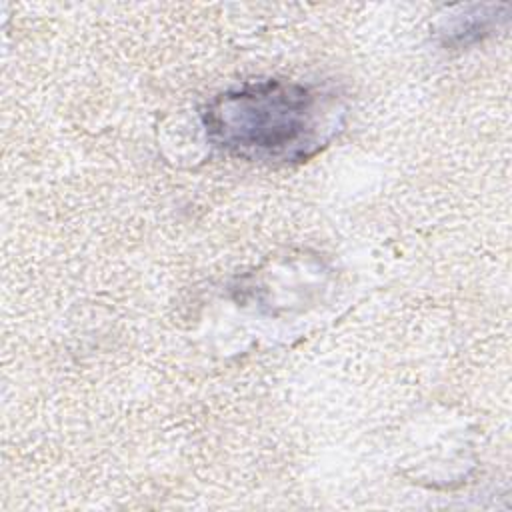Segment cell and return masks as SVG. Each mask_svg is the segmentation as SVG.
<instances>
[{
	"mask_svg": "<svg viewBox=\"0 0 512 512\" xmlns=\"http://www.w3.org/2000/svg\"><path fill=\"white\" fill-rule=\"evenodd\" d=\"M340 116L334 94L284 78L224 90L200 112L214 148L234 158L272 164L312 158L338 132Z\"/></svg>",
	"mask_w": 512,
	"mask_h": 512,
	"instance_id": "obj_1",
	"label": "cell"
},
{
	"mask_svg": "<svg viewBox=\"0 0 512 512\" xmlns=\"http://www.w3.org/2000/svg\"><path fill=\"white\" fill-rule=\"evenodd\" d=\"M504 6H460L456 12L450 14L448 22L442 28L444 44L446 46H468L484 36L492 34V30L498 26V10Z\"/></svg>",
	"mask_w": 512,
	"mask_h": 512,
	"instance_id": "obj_2",
	"label": "cell"
}]
</instances>
